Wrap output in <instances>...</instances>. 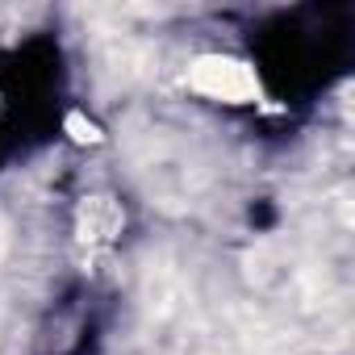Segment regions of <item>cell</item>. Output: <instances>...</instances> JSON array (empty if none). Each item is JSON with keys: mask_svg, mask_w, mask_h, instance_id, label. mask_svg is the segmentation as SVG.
I'll return each instance as SVG.
<instances>
[{"mask_svg": "<svg viewBox=\"0 0 355 355\" xmlns=\"http://www.w3.org/2000/svg\"><path fill=\"white\" fill-rule=\"evenodd\" d=\"M189 84L193 92L222 101V105H255L263 96V84L255 76L251 63L234 59V55H201L189 67Z\"/></svg>", "mask_w": 355, "mask_h": 355, "instance_id": "1", "label": "cell"}, {"mask_svg": "<svg viewBox=\"0 0 355 355\" xmlns=\"http://www.w3.org/2000/svg\"><path fill=\"white\" fill-rule=\"evenodd\" d=\"M125 230V209L121 201H113L109 193H92L80 201L76 209V234L84 247H109L117 243V234Z\"/></svg>", "mask_w": 355, "mask_h": 355, "instance_id": "2", "label": "cell"}, {"mask_svg": "<svg viewBox=\"0 0 355 355\" xmlns=\"http://www.w3.org/2000/svg\"><path fill=\"white\" fill-rule=\"evenodd\" d=\"M67 134H71L76 142H101V125L88 121L84 113H67Z\"/></svg>", "mask_w": 355, "mask_h": 355, "instance_id": "3", "label": "cell"}]
</instances>
